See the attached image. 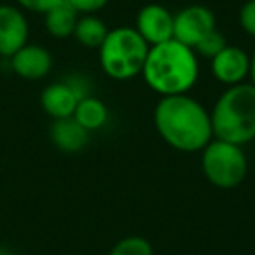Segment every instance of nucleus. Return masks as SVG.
<instances>
[{"mask_svg": "<svg viewBox=\"0 0 255 255\" xmlns=\"http://www.w3.org/2000/svg\"><path fill=\"white\" fill-rule=\"evenodd\" d=\"M109 255H154V248L147 238L126 236L114 245Z\"/></svg>", "mask_w": 255, "mask_h": 255, "instance_id": "nucleus-16", "label": "nucleus"}, {"mask_svg": "<svg viewBox=\"0 0 255 255\" xmlns=\"http://www.w3.org/2000/svg\"><path fill=\"white\" fill-rule=\"evenodd\" d=\"M135 30L149 46L173 39V14L164 5L147 4L136 14Z\"/></svg>", "mask_w": 255, "mask_h": 255, "instance_id": "nucleus-8", "label": "nucleus"}, {"mask_svg": "<svg viewBox=\"0 0 255 255\" xmlns=\"http://www.w3.org/2000/svg\"><path fill=\"white\" fill-rule=\"evenodd\" d=\"M213 77L219 82L229 86H236L250 77V54L245 49L233 44H227L215 58L210 60Z\"/></svg>", "mask_w": 255, "mask_h": 255, "instance_id": "nucleus-9", "label": "nucleus"}, {"mask_svg": "<svg viewBox=\"0 0 255 255\" xmlns=\"http://www.w3.org/2000/svg\"><path fill=\"white\" fill-rule=\"evenodd\" d=\"M149 47L135 26L109 30L98 49L100 67L114 81H129L142 75Z\"/></svg>", "mask_w": 255, "mask_h": 255, "instance_id": "nucleus-4", "label": "nucleus"}, {"mask_svg": "<svg viewBox=\"0 0 255 255\" xmlns=\"http://www.w3.org/2000/svg\"><path fill=\"white\" fill-rule=\"evenodd\" d=\"M65 2L79 14H95L109 4V0H65Z\"/></svg>", "mask_w": 255, "mask_h": 255, "instance_id": "nucleus-19", "label": "nucleus"}, {"mask_svg": "<svg viewBox=\"0 0 255 255\" xmlns=\"http://www.w3.org/2000/svg\"><path fill=\"white\" fill-rule=\"evenodd\" d=\"M77 19L79 12L63 0L61 4L49 9L44 14V25H46V30L51 37H54V39H67V37L74 35Z\"/></svg>", "mask_w": 255, "mask_h": 255, "instance_id": "nucleus-13", "label": "nucleus"}, {"mask_svg": "<svg viewBox=\"0 0 255 255\" xmlns=\"http://www.w3.org/2000/svg\"><path fill=\"white\" fill-rule=\"evenodd\" d=\"M201 170L217 189L240 187L248 173V159L241 145L213 138L201 150Z\"/></svg>", "mask_w": 255, "mask_h": 255, "instance_id": "nucleus-5", "label": "nucleus"}, {"mask_svg": "<svg viewBox=\"0 0 255 255\" xmlns=\"http://www.w3.org/2000/svg\"><path fill=\"white\" fill-rule=\"evenodd\" d=\"M250 82L255 86V49L250 54Z\"/></svg>", "mask_w": 255, "mask_h": 255, "instance_id": "nucleus-21", "label": "nucleus"}, {"mask_svg": "<svg viewBox=\"0 0 255 255\" xmlns=\"http://www.w3.org/2000/svg\"><path fill=\"white\" fill-rule=\"evenodd\" d=\"M152 119L164 143L180 152H201L213 140L210 112L189 95L161 96Z\"/></svg>", "mask_w": 255, "mask_h": 255, "instance_id": "nucleus-1", "label": "nucleus"}, {"mask_svg": "<svg viewBox=\"0 0 255 255\" xmlns=\"http://www.w3.org/2000/svg\"><path fill=\"white\" fill-rule=\"evenodd\" d=\"M21 9H26L30 12H39V14H46L49 9L56 7L63 0H16Z\"/></svg>", "mask_w": 255, "mask_h": 255, "instance_id": "nucleus-20", "label": "nucleus"}, {"mask_svg": "<svg viewBox=\"0 0 255 255\" xmlns=\"http://www.w3.org/2000/svg\"><path fill=\"white\" fill-rule=\"evenodd\" d=\"M240 26L247 35L255 39V0H247L240 9Z\"/></svg>", "mask_w": 255, "mask_h": 255, "instance_id": "nucleus-18", "label": "nucleus"}, {"mask_svg": "<svg viewBox=\"0 0 255 255\" xmlns=\"http://www.w3.org/2000/svg\"><path fill=\"white\" fill-rule=\"evenodd\" d=\"M142 77L159 96L187 95L199 77L198 54L175 39L150 46Z\"/></svg>", "mask_w": 255, "mask_h": 255, "instance_id": "nucleus-2", "label": "nucleus"}, {"mask_svg": "<svg viewBox=\"0 0 255 255\" xmlns=\"http://www.w3.org/2000/svg\"><path fill=\"white\" fill-rule=\"evenodd\" d=\"M213 138L247 145L255 140V86L241 82L229 86L210 112Z\"/></svg>", "mask_w": 255, "mask_h": 255, "instance_id": "nucleus-3", "label": "nucleus"}, {"mask_svg": "<svg viewBox=\"0 0 255 255\" xmlns=\"http://www.w3.org/2000/svg\"><path fill=\"white\" fill-rule=\"evenodd\" d=\"M0 255H12V254H9V252H5V250H0Z\"/></svg>", "mask_w": 255, "mask_h": 255, "instance_id": "nucleus-22", "label": "nucleus"}, {"mask_svg": "<svg viewBox=\"0 0 255 255\" xmlns=\"http://www.w3.org/2000/svg\"><path fill=\"white\" fill-rule=\"evenodd\" d=\"M74 119L91 133L103 128V124L109 119V110H107V105L102 100L89 95L77 103L74 110Z\"/></svg>", "mask_w": 255, "mask_h": 255, "instance_id": "nucleus-14", "label": "nucleus"}, {"mask_svg": "<svg viewBox=\"0 0 255 255\" xmlns=\"http://www.w3.org/2000/svg\"><path fill=\"white\" fill-rule=\"evenodd\" d=\"M226 46H227V40H226V37H224V33L219 32V30H213L212 33H208V35L194 47V53L201 54L206 60H212V58H215Z\"/></svg>", "mask_w": 255, "mask_h": 255, "instance_id": "nucleus-17", "label": "nucleus"}, {"mask_svg": "<svg viewBox=\"0 0 255 255\" xmlns=\"http://www.w3.org/2000/svg\"><path fill=\"white\" fill-rule=\"evenodd\" d=\"M86 96L81 95L77 88L72 84L70 79L60 82H53L40 93V105L44 112L54 119H65L74 116L77 103Z\"/></svg>", "mask_w": 255, "mask_h": 255, "instance_id": "nucleus-10", "label": "nucleus"}, {"mask_svg": "<svg viewBox=\"0 0 255 255\" xmlns=\"http://www.w3.org/2000/svg\"><path fill=\"white\" fill-rule=\"evenodd\" d=\"M213 30H217L215 14L205 5H187L173 14V39L191 49H194Z\"/></svg>", "mask_w": 255, "mask_h": 255, "instance_id": "nucleus-6", "label": "nucleus"}, {"mask_svg": "<svg viewBox=\"0 0 255 255\" xmlns=\"http://www.w3.org/2000/svg\"><path fill=\"white\" fill-rule=\"evenodd\" d=\"M49 136L53 145L67 154L81 152L89 142V131L74 119V116L54 119L51 124Z\"/></svg>", "mask_w": 255, "mask_h": 255, "instance_id": "nucleus-12", "label": "nucleus"}, {"mask_svg": "<svg viewBox=\"0 0 255 255\" xmlns=\"http://www.w3.org/2000/svg\"><path fill=\"white\" fill-rule=\"evenodd\" d=\"M28 19L19 7L0 5V56L11 58L25 44H28Z\"/></svg>", "mask_w": 255, "mask_h": 255, "instance_id": "nucleus-7", "label": "nucleus"}, {"mask_svg": "<svg viewBox=\"0 0 255 255\" xmlns=\"http://www.w3.org/2000/svg\"><path fill=\"white\" fill-rule=\"evenodd\" d=\"M11 68L18 77L26 81L44 79L53 68V56L39 44H25L11 58Z\"/></svg>", "mask_w": 255, "mask_h": 255, "instance_id": "nucleus-11", "label": "nucleus"}, {"mask_svg": "<svg viewBox=\"0 0 255 255\" xmlns=\"http://www.w3.org/2000/svg\"><path fill=\"white\" fill-rule=\"evenodd\" d=\"M107 33H109V28H107L105 21L96 18L95 14H84L82 18H79L74 30L75 40L88 49H100Z\"/></svg>", "mask_w": 255, "mask_h": 255, "instance_id": "nucleus-15", "label": "nucleus"}]
</instances>
